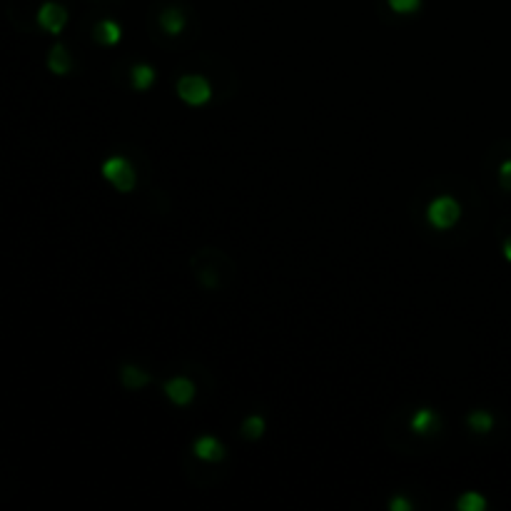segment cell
I'll list each match as a JSON object with an SVG mask.
<instances>
[{"instance_id":"6","label":"cell","mask_w":511,"mask_h":511,"mask_svg":"<svg viewBox=\"0 0 511 511\" xmlns=\"http://www.w3.org/2000/svg\"><path fill=\"white\" fill-rule=\"evenodd\" d=\"M409 426H412V432L419 434V437H429V434H434L439 429V414L434 412V409L421 407L412 414Z\"/></svg>"},{"instance_id":"12","label":"cell","mask_w":511,"mask_h":511,"mask_svg":"<svg viewBox=\"0 0 511 511\" xmlns=\"http://www.w3.org/2000/svg\"><path fill=\"white\" fill-rule=\"evenodd\" d=\"M160 25L167 35H180L185 30V15H182L177 8H167L162 15H160Z\"/></svg>"},{"instance_id":"19","label":"cell","mask_w":511,"mask_h":511,"mask_svg":"<svg viewBox=\"0 0 511 511\" xmlns=\"http://www.w3.org/2000/svg\"><path fill=\"white\" fill-rule=\"evenodd\" d=\"M504 257L511 262V237H506V239H504Z\"/></svg>"},{"instance_id":"9","label":"cell","mask_w":511,"mask_h":511,"mask_svg":"<svg viewBox=\"0 0 511 511\" xmlns=\"http://www.w3.org/2000/svg\"><path fill=\"white\" fill-rule=\"evenodd\" d=\"M155 78H158V73H155L153 65L148 63H140V65H132L130 70V85L135 88V90H150L155 83Z\"/></svg>"},{"instance_id":"7","label":"cell","mask_w":511,"mask_h":511,"mask_svg":"<svg viewBox=\"0 0 511 511\" xmlns=\"http://www.w3.org/2000/svg\"><path fill=\"white\" fill-rule=\"evenodd\" d=\"M195 456L202 461H222L225 459V444L220 442L212 434H204V437L195 439Z\"/></svg>"},{"instance_id":"18","label":"cell","mask_w":511,"mask_h":511,"mask_svg":"<svg viewBox=\"0 0 511 511\" xmlns=\"http://www.w3.org/2000/svg\"><path fill=\"white\" fill-rule=\"evenodd\" d=\"M389 509L392 511H412V501H407L404 496H394V499L389 501Z\"/></svg>"},{"instance_id":"2","label":"cell","mask_w":511,"mask_h":511,"mask_svg":"<svg viewBox=\"0 0 511 511\" xmlns=\"http://www.w3.org/2000/svg\"><path fill=\"white\" fill-rule=\"evenodd\" d=\"M100 172L118 192H132L137 185V175H135L132 162L127 158H120V155H113V158L105 160Z\"/></svg>"},{"instance_id":"17","label":"cell","mask_w":511,"mask_h":511,"mask_svg":"<svg viewBox=\"0 0 511 511\" xmlns=\"http://www.w3.org/2000/svg\"><path fill=\"white\" fill-rule=\"evenodd\" d=\"M499 182L504 190H511V160H504L499 167Z\"/></svg>"},{"instance_id":"3","label":"cell","mask_w":511,"mask_h":511,"mask_svg":"<svg viewBox=\"0 0 511 511\" xmlns=\"http://www.w3.org/2000/svg\"><path fill=\"white\" fill-rule=\"evenodd\" d=\"M177 97H180L185 105L200 108V105L212 100V85L207 83V78H202V75H182V78L177 80Z\"/></svg>"},{"instance_id":"11","label":"cell","mask_w":511,"mask_h":511,"mask_svg":"<svg viewBox=\"0 0 511 511\" xmlns=\"http://www.w3.org/2000/svg\"><path fill=\"white\" fill-rule=\"evenodd\" d=\"M120 379H122V384L130 386V389H140V386H145L150 382V374L142 367H135V364H125L122 367V372H120Z\"/></svg>"},{"instance_id":"16","label":"cell","mask_w":511,"mask_h":511,"mask_svg":"<svg viewBox=\"0 0 511 511\" xmlns=\"http://www.w3.org/2000/svg\"><path fill=\"white\" fill-rule=\"evenodd\" d=\"M389 8H392L397 15H412V13L419 10L421 0H386Z\"/></svg>"},{"instance_id":"1","label":"cell","mask_w":511,"mask_h":511,"mask_svg":"<svg viewBox=\"0 0 511 511\" xmlns=\"http://www.w3.org/2000/svg\"><path fill=\"white\" fill-rule=\"evenodd\" d=\"M461 220V204L451 195H439L426 204V222L434 230H451Z\"/></svg>"},{"instance_id":"15","label":"cell","mask_w":511,"mask_h":511,"mask_svg":"<svg viewBox=\"0 0 511 511\" xmlns=\"http://www.w3.org/2000/svg\"><path fill=\"white\" fill-rule=\"evenodd\" d=\"M242 434L247 439H260L262 434H265V419H262L260 414H252L244 419L242 424Z\"/></svg>"},{"instance_id":"5","label":"cell","mask_w":511,"mask_h":511,"mask_svg":"<svg viewBox=\"0 0 511 511\" xmlns=\"http://www.w3.org/2000/svg\"><path fill=\"white\" fill-rule=\"evenodd\" d=\"M165 397L177 407H185L195 399V384L188 377H172L165 382Z\"/></svg>"},{"instance_id":"4","label":"cell","mask_w":511,"mask_h":511,"mask_svg":"<svg viewBox=\"0 0 511 511\" xmlns=\"http://www.w3.org/2000/svg\"><path fill=\"white\" fill-rule=\"evenodd\" d=\"M38 25L50 35H60L68 25V10L60 3H43L38 10Z\"/></svg>"},{"instance_id":"13","label":"cell","mask_w":511,"mask_h":511,"mask_svg":"<svg viewBox=\"0 0 511 511\" xmlns=\"http://www.w3.org/2000/svg\"><path fill=\"white\" fill-rule=\"evenodd\" d=\"M466 424L469 429L477 434H489L491 432V426H494V416L489 414L486 409H474L472 414L466 416Z\"/></svg>"},{"instance_id":"8","label":"cell","mask_w":511,"mask_h":511,"mask_svg":"<svg viewBox=\"0 0 511 511\" xmlns=\"http://www.w3.org/2000/svg\"><path fill=\"white\" fill-rule=\"evenodd\" d=\"M120 38H122V28H120L115 20H100V23L95 25V40L100 43V46H118Z\"/></svg>"},{"instance_id":"14","label":"cell","mask_w":511,"mask_h":511,"mask_svg":"<svg viewBox=\"0 0 511 511\" xmlns=\"http://www.w3.org/2000/svg\"><path fill=\"white\" fill-rule=\"evenodd\" d=\"M456 509L459 511H484L486 509V499L479 491H464L456 499Z\"/></svg>"},{"instance_id":"10","label":"cell","mask_w":511,"mask_h":511,"mask_svg":"<svg viewBox=\"0 0 511 511\" xmlns=\"http://www.w3.org/2000/svg\"><path fill=\"white\" fill-rule=\"evenodd\" d=\"M48 68L52 70L55 75H68L70 68H73V57H70L68 48L65 46H55L48 55Z\"/></svg>"}]
</instances>
